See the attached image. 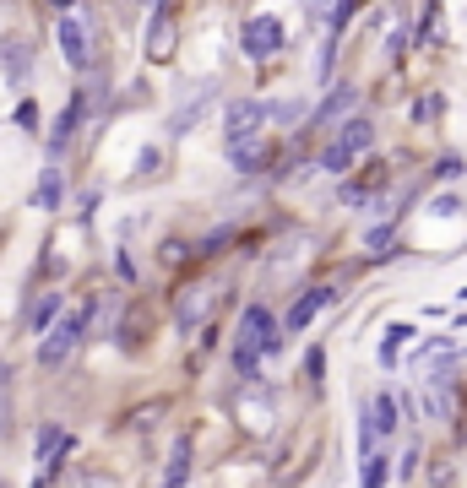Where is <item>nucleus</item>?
<instances>
[{"label": "nucleus", "mask_w": 467, "mask_h": 488, "mask_svg": "<svg viewBox=\"0 0 467 488\" xmlns=\"http://www.w3.org/2000/svg\"><path fill=\"white\" fill-rule=\"evenodd\" d=\"M93 310H98V304H82V310H71V315L60 310V320L38 336V369H65V364H71L77 342L93 331Z\"/></svg>", "instance_id": "f257e3e1"}, {"label": "nucleus", "mask_w": 467, "mask_h": 488, "mask_svg": "<svg viewBox=\"0 0 467 488\" xmlns=\"http://www.w3.org/2000/svg\"><path fill=\"white\" fill-rule=\"evenodd\" d=\"M54 38H60V54L71 71H93V22L71 6V12H60L54 22Z\"/></svg>", "instance_id": "f03ea898"}, {"label": "nucleus", "mask_w": 467, "mask_h": 488, "mask_svg": "<svg viewBox=\"0 0 467 488\" xmlns=\"http://www.w3.org/2000/svg\"><path fill=\"white\" fill-rule=\"evenodd\" d=\"M77 451V434L71 429H60V424H38V434H33V461H38V483H54L60 477V467H65V456Z\"/></svg>", "instance_id": "7ed1b4c3"}, {"label": "nucleus", "mask_w": 467, "mask_h": 488, "mask_svg": "<svg viewBox=\"0 0 467 488\" xmlns=\"http://www.w3.org/2000/svg\"><path fill=\"white\" fill-rule=\"evenodd\" d=\"M283 44H288V33H283L278 17H250V22L239 28V49H245V60H272Z\"/></svg>", "instance_id": "20e7f679"}, {"label": "nucleus", "mask_w": 467, "mask_h": 488, "mask_svg": "<svg viewBox=\"0 0 467 488\" xmlns=\"http://www.w3.org/2000/svg\"><path fill=\"white\" fill-rule=\"evenodd\" d=\"M93 103H98V98H93V93H82V87H77L71 98H65V109H60V120L49 125V158H60L65 147H71V136H77V130H82V120L93 114Z\"/></svg>", "instance_id": "39448f33"}, {"label": "nucleus", "mask_w": 467, "mask_h": 488, "mask_svg": "<svg viewBox=\"0 0 467 488\" xmlns=\"http://www.w3.org/2000/svg\"><path fill=\"white\" fill-rule=\"evenodd\" d=\"M0 77H6L12 87H28V77H33V38L28 33L0 38Z\"/></svg>", "instance_id": "423d86ee"}, {"label": "nucleus", "mask_w": 467, "mask_h": 488, "mask_svg": "<svg viewBox=\"0 0 467 488\" xmlns=\"http://www.w3.org/2000/svg\"><path fill=\"white\" fill-rule=\"evenodd\" d=\"M239 342L255 347L261 359L278 353V320H272V310H266V304H250V310L239 315Z\"/></svg>", "instance_id": "0eeeda50"}, {"label": "nucleus", "mask_w": 467, "mask_h": 488, "mask_svg": "<svg viewBox=\"0 0 467 488\" xmlns=\"http://www.w3.org/2000/svg\"><path fill=\"white\" fill-rule=\"evenodd\" d=\"M213 310H218V288H213V283H196V288H185V294L174 299V326H179V331H196Z\"/></svg>", "instance_id": "6e6552de"}, {"label": "nucleus", "mask_w": 467, "mask_h": 488, "mask_svg": "<svg viewBox=\"0 0 467 488\" xmlns=\"http://www.w3.org/2000/svg\"><path fill=\"white\" fill-rule=\"evenodd\" d=\"M419 407H424V418H440V424H446V418H456V380H451L446 369H429Z\"/></svg>", "instance_id": "1a4fd4ad"}, {"label": "nucleus", "mask_w": 467, "mask_h": 488, "mask_svg": "<svg viewBox=\"0 0 467 488\" xmlns=\"http://www.w3.org/2000/svg\"><path fill=\"white\" fill-rule=\"evenodd\" d=\"M142 49H147L153 65H163V60L174 54V12L163 6V0L153 6V17H147V38H142Z\"/></svg>", "instance_id": "9d476101"}, {"label": "nucleus", "mask_w": 467, "mask_h": 488, "mask_svg": "<svg viewBox=\"0 0 467 488\" xmlns=\"http://www.w3.org/2000/svg\"><path fill=\"white\" fill-rule=\"evenodd\" d=\"M229 163L239 174H266V169H272V147L261 142V130L255 136H234V142H229Z\"/></svg>", "instance_id": "9b49d317"}, {"label": "nucleus", "mask_w": 467, "mask_h": 488, "mask_svg": "<svg viewBox=\"0 0 467 488\" xmlns=\"http://www.w3.org/2000/svg\"><path fill=\"white\" fill-rule=\"evenodd\" d=\"M331 299H338V288H331V283H315V288H304V294L294 299V310H288V320H283V326H288V331H304V326H310V320H315V315L331 304Z\"/></svg>", "instance_id": "f8f14e48"}, {"label": "nucleus", "mask_w": 467, "mask_h": 488, "mask_svg": "<svg viewBox=\"0 0 467 488\" xmlns=\"http://www.w3.org/2000/svg\"><path fill=\"white\" fill-rule=\"evenodd\" d=\"M261 125H266V103L261 98H239L223 114V136H229V142H234V136H255Z\"/></svg>", "instance_id": "ddd939ff"}, {"label": "nucleus", "mask_w": 467, "mask_h": 488, "mask_svg": "<svg viewBox=\"0 0 467 488\" xmlns=\"http://www.w3.org/2000/svg\"><path fill=\"white\" fill-rule=\"evenodd\" d=\"M396 412H403V401H396L391 391H375V396H370V424H375V440H391L396 429H403V418H396Z\"/></svg>", "instance_id": "4468645a"}, {"label": "nucleus", "mask_w": 467, "mask_h": 488, "mask_svg": "<svg viewBox=\"0 0 467 488\" xmlns=\"http://www.w3.org/2000/svg\"><path fill=\"white\" fill-rule=\"evenodd\" d=\"M213 93H218L213 82H202V87H196V93H190V98H185V103L174 109V120H169V136H185V130H190L196 120H202V109L213 103Z\"/></svg>", "instance_id": "2eb2a0df"}, {"label": "nucleus", "mask_w": 467, "mask_h": 488, "mask_svg": "<svg viewBox=\"0 0 467 488\" xmlns=\"http://www.w3.org/2000/svg\"><path fill=\"white\" fill-rule=\"evenodd\" d=\"M33 206H38V212H60V206H65V174H60L54 163L38 174V185H33Z\"/></svg>", "instance_id": "dca6fc26"}, {"label": "nucleus", "mask_w": 467, "mask_h": 488, "mask_svg": "<svg viewBox=\"0 0 467 488\" xmlns=\"http://www.w3.org/2000/svg\"><path fill=\"white\" fill-rule=\"evenodd\" d=\"M338 147H343V153H354V158H359V153H370V147H375V125H370L364 114H348V120H343V130H338Z\"/></svg>", "instance_id": "f3484780"}, {"label": "nucleus", "mask_w": 467, "mask_h": 488, "mask_svg": "<svg viewBox=\"0 0 467 488\" xmlns=\"http://www.w3.org/2000/svg\"><path fill=\"white\" fill-rule=\"evenodd\" d=\"M60 310H65V299H60V288H49V294H38L33 304H28V331L33 336H44L54 320H60Z\"/></svg>", "instance_id": "a211bd4d"}, {"label": "nucleus", "mask_w": 467, "mask_h": 488, "mask_svg": "<svg viewBox=\"0 0 467 488\" xmlns=\"http://www.w3.org/2000/svg\"><path fill=\"white\" fill-rule=\"evenodd\" d=\"M354 103H359V87H338V93H331V98H326V103L310 114V125H331V120H343Z\"/></svg>", "instance_id": "6ab92c4d"}, {"label": "nucleus", "mask_w": 467, "mask_h": 488, "mask_svg": "<svg viewBox=\"0 0 467 488\" xmlns=\"http://www.w3.org/2000/svg\"><path fill=\"white\" fill-rule=\"evenodd\" d=\"M185 477H190V440L179 434V440L169 445V461H163V483H174V488H179Z\"/></svg>", "instance_id": "aec40b11"}, {"label": "nucleus", "mask_w": 467, "mask_h": 488, "mask_svg": "<svg viewBox=\"0 0 467 488\" xmlns=\"http://www.w3.org/2000/svg\"><path fill=\"white\" fill-rule=\"evenodd\" d=\"M403 342H413V326H386V336H380V364L386 369H396V353H403Z\"/></svg>", "instance_id": "412c9836"}, {"label": "nucleus", "mask_w": 467, "mask_h": 488, "mask_svg": "<svg viewBox=\"0 0 467 488\" xmlns=\"http://www.w3.org/2000/svg\"><path fill=\"white\" fill-rule=\"evenodd\" d=\"M359 477H364V488H380V483L391 477V456H386V451H364V472H359Z\"/></svg>", "instance_id": "4be33fe9"}, {"label": "nucleus", "mask_w": 467, "mask_h": 488, "mask_svg": "<svg viewBox=\"0 0 467 488\" xmlns=\"http://www.w3.org/2000/svg\"><path fill=\"white\" fill-rule=\"evenodd\" d=\"M315 163H321V169H326V174H348V169H354V163H359V158H354V153H343V147H338V142H326V153H321V158H315Z\"/></svg>", "instance_id": "5701e85b"}, {"label": "nucleus", "mask_w": 467, "mask_h": 488, "mask_svg": "<svg viewBox=\"0 0 467 488\" xmlns=\"http://www.w3.org/2000/svg\"><path fill=\"white\" fill-rule=\"evenodd\" d=\"M299 114H304V103H294V98L266 103V120H278V125H299Z\"/></svg>", "instance_id": "b1692460"}, {"label": "nucleus", "mask_w": 467, "mask_h": 488, "mask_svg": "<svg viewBox=\"0 0 467 488\" xmlns=\"http://www.w3.org/2000/svg\"><path fill=\"white\" fill-rule=\"evenodd\" d=\"M12 120H17V130H38V120H44V114H38V103H33V98H17V114H12Z\"/></svg>", "instance_id": "393cba45"}, {"label": "nucleus", "mask_w": 467, "mask_h": 488, "mask_svg": "<svg viewBox=\"0 0 467 488\" xmlns=\"http://www.w3.org/2000/svg\"><path fill=\"white\" fill-rule=\"evenodd\" d=\"M304 380H310V385L326 380V353H321V347H310V353H304Z\"/></svg>", "instance_id": "a878e982"}, {"label": "nucleus", "mask_w": 467, "mask_h": 488, "mask_svg": "<svg viewBox=\"0 0 467 488\" xmlns=\"http://www.w3.org/2000/svg\"><path fill=\"white\" fill-rule=\"evenodd\" d=\"M440 109H446V98H440V93H424V98L413 103V120H440Z\"/></svg>", "instance_id": "bb28decb"}, {"label": "nucleus", "mask_w": 467, "mask_h": 488, "mask_svg": "<svg viewBox=\"0 0 467 488\" xmlns=\"http://www.w3.org/2000/svg\"><path fill=\"white\" fill-rule=\"evenodd\" d=\"M234 369H239V375H255V369H261V353L239 342V347H234Z\"/></svg>", "instance_id": "cd10ccee"}, {"label": "nucleus", "mask_w": 467, "mask_h": 488, "mask_svg": "<svg viewBox=\"0 0 467 488\" xmlns=\"http://www.w3.org/2000/svg\"><path fill=\"white\" fill-rule=\"evenodd\" d=\"M229 239H234V228H218V234H207V239L196 244V250H202V255H218V250H223Z\"/></svg>", "instance_id": "c85d7f7f"}, {"label": "nucleus", "mask_w": 467, "mask_h": 488, "mask_svg": "<svg viewBox=\"0 0 467 488\" xmlns=\"http://www.w3.org/2000/svg\"><path fill=\"white\" fill-rule=\"evenodd\" d=\"M158 163H163V153H158V147H147V153H142V163H137V179L158 174Z\"/></svg>", "instance_id": "c756f323"}, {"label": "nucleus", "mask_w": 467, "mask_h": 488, "mask_svg": "<svg viewBox=\"0 0 467 488\" xmlns=\"http://www.w3.org/2000/svg\"><path fill=\"white\" fill-rule=\"evenodd\" d=\"M158 261H163V266H179V261H185V244H179V239H169V244L158 250Z\"/></svg>", "instance_id": "7c9ffc66"}, {"label": "nucleus", "mask_w": 467, "mask_h": 488, "mask_svg": "<svg viewBox=\"0 0 467 488\" xmlns=\"http://www.w3.org/2000/svg\"><path fill=\"white\" fill-rule=\"evenodd\" d=\"M435 174H440V179H456V174H462V158H440Z\"/></svg>", "instance_id": "2f4dec72"}, {"label": "nucleus", "mask_w": 467, "mask_h": 488, "mask_svg": "<svg viewBox=\"0 0 467 488\" xmlns=\"http://www.w3.org/2000/svg\"><path fill=\"white\" fill-rule=\"evenodd\" d=\"M370 250H375V255L391 250V228H370Z\"/></svg>", "instance_id": "473e14b6"}, {"label": "nucleus", "mask_w": 467, "mask_h": 488, "mask_svg": "<svg viewBox=\"0 0 467 488\" xmlns=\"http://www.w3.org/2000/svg\"><path fill=\"white\" fill-rule=\"evenodd\" d=\"M114 271H120V277H125V283H137V266H130V255H125V250H120V255H114Z\"/></svg>", "instance_id": "72a5a7b5"}, {"label": "nucleus", "mask_w": 467, "mask_h": 488, "mask_svg": "<svg viewBox=\"0 0 467 488\" xmlns=\"http://www.w3.org/2000/svg\"><path fill=\"white\" fill-rule=\"evenodd\" d=\"M456 206H462V195H440V201H435V212H440V218H451Z\"/></svg>", "instance_id": "f704fd0d"}, {"label": "nucleus", "mask_w": 467, "mask_h": 488, "mask_svg": "<svg viewBox=\"0 0 467 488\" xmlns=\"http://www.w3.org/2000/svg\"><path fill=\"white\" fill-rule=\"evenodd\" d=\"M396 472H403V477H419V451H408V456H403V467H396Z\"/></svg>", "instance_id": "c9c22d12"}, {"label": "nucleus", "mask_w": 467, "mask_h": 488, "mask_svg": "<svg viewBox=\"0 0 467 488\" xmlns=\"http://www.w3.org/2000/svg\"><path fill=\"white\" fill-rule=\"evenodd\" d=\"M0 412H6V380H0Z\"/></svg>", "instance_id": "e433bc0d"}, {"label": "nucleus", "mask_w": 467, "mask_h": 488, "mask_svg": "<svg viewBox=\"0 0 467 488\" xmlns=\"http://www.w3.org/2000/svg\"><path fill=\"white\" fill-rule=\"evenodd\" d=\"M462 299H467V288H462Z\"/></svg>", "instance_id": "4c0bfd02"}]
</instances>
